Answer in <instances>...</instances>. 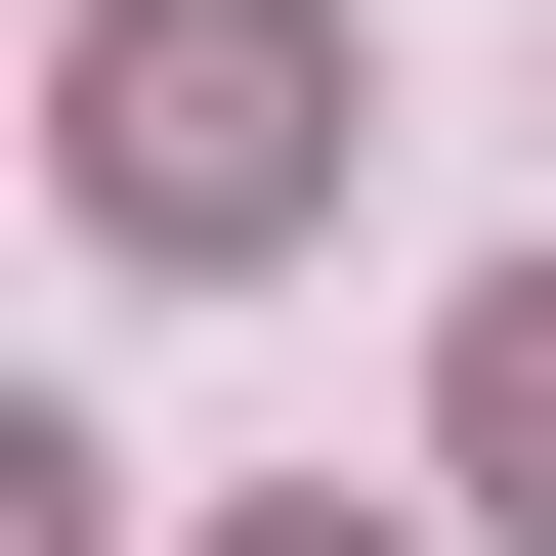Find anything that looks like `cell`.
<instances>
[{"label": "cell", "mask_w": 556, "mask_h": 556, "mask_svg": "<svg viewBox=\"0 0 556 556\" xmlns=\"http://www.w3.org/2000/svg\"><path fill=\"white\" fill-rule=\"evenodd\" d=\"M428 428H471V514L556 556V300H471V343H428Z\"/></svg>", "instance_id": "cell-2"}, {"label": "cell", "mask_w": 556, "mask_h": 556, "mask_svg": "<svg viewBox=\"0 0 556 556\" xmlns=\"http://www.w3.org/2000/svg\"><path fill=\"white\" fill-rule=\"evenodd\" d=\"M300 172H343V0H129L86 43V214L129 257H300Z\"/></svg>", "instance_id": "cell-1"}, {"label": "cell", "mask_w": 556, "mask_h": 556, "mask_svg": "<svg viewBox=\"0 0 556 556\" xmlns=\"http://www.w3.org/2000/svg\"><path fill=\"white\" fill-rule=\"evenodd\" d=\"M257 556H386V514H257Z\"/></svg>", "instance_id": "cell-3"}]
</instances>
